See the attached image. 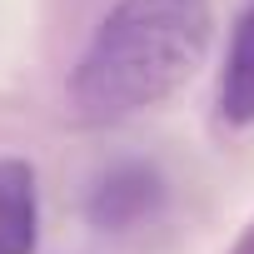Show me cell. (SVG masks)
<instances>
[{"label": "cell", "instance_id": "6da1fadb", "mask_svg": "<svg viewBox=\"0 0 254 254\" xmlns=\"http://www.w3.org/2000/svg\"><path fill=\"white\" fill-rule=\"evenodd\" d=\"M214 0H115L70 70V105L90 125L135 120L180 95L209 60Z\"/></svg>", "mask_w": 254, "mask_h": 254}, {"label": "cell", "instance_id": "7a4b0ae2", "mask_svg": "<svg viewBox=\"0 0 254 254\" xmlns=\"http://www.w3.org/2000/svg\"><path fill=\"white\" fill-rule=\"evenodd\" d=\"M40 249V180L20 155H0V254Z\"/></svg>", "mask_w": 254, "mask_h": 254}, {"label": "cell", "instance_id": "3957f363", "mask_svg": "<svg viewBox=\"0 0 254 254\" xmlns=\"http://www.w3.org/2000/svg\"><path fill=\"white\" fill-rule=\"evenodd\" d=\"M224 125H254V5H244L229 25V50L214 90Z\"/></svg>", "mask_w": 254, "mask_h": 254}]
</instances>
